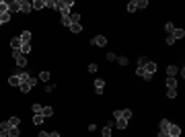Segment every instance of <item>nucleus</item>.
<instances>
[{"label": "nucleus", "mask_w": 185, "mask_h": 137, "mask_svg": "<svg viewBox=\"0 0 185 137\" xmlns=\"http://www.w3.org/2000/svg\"><path fill=\"white\" fill-rule=\"evenodd\" d=\"M8 13V2H4V0H0V14Z\"/></svg>", "instance_id": "obj_25"}, {"label": "nucleus", "mask_w": 185, "mask_h": 137, "mask_svg": "<svg viewBox=\"0 0 185 137\" xmlns=\"http://www.w3.org/2000/svg\"><path fill=\"white\" fill-rule=\"evenodd\" d=\"M91 43H93V45H99V47H103V45H107V39H105L103 35H97V37H95Z\"/></svg>", "instance_id": "obj_8"}, {"label": "nucleus", "mask_w": 185, "mask_h": 137, "mask_svg": "<svg viewBox=\"0 0 185 137\" xmlns=\"http://www.w3.org/2000/svg\"><path fill=\"white\" fill-rule=\"evenodd\" d=\"M167 88H177V80H175V78H167Z\"/></svg>", "instance_id": "obj_22"}, {"label": "nucleus", "mask_w": 185, "mask_h": 137, "mask_svg": "<svg viewBox=\"0 0 185 137\" xmlns=\"http://www.w3.org/2000/svg\"><path fill=\"white\" fill-rule=\"evenodd\" d=\"M158 137H169V135H167V133H160V131H158Z\"/></svg>", "instance_id": "obj_46"}, {"label": "nucleus", "mask_w": 185, "mask_h": 137, "mask_svg": "<svg viewBox=\"0 0 185 137\" xmlns=\"http://www.w3.org/2000/svg\"><path fill=\"white\" fill-rule=\"evenodd\" d=\"M41 115L45 117V119H49V117H54V109H52V106H43V110H41Z\"/></svg>", "instance_id": "obj_16"}, {"label": "nucleus", "mask_w": 185, "mask_h": 137, "mask_svg": "<svg viewBox=\"0 0 185 137\" xmlns=\"http://www.w3.org/2000/svg\"><path fill=\"white\" fill-rule=\"evenodd\" d=\"M21 45H23L21 37H14V39H10V47H13L14 51H21Z\"/></svg>", "instance_id": "obj_9"}, {"label": "nucleus", "mask_w": 185, "mask_h": 137, "mask_svg": "<svg viewBox=\"0 0 185 137\" xmlns=\"http://www.w3.org/2000/svg\"><path fill=\"white\" fill-rule=\"evenodd\" d=\"M19 117H10V119H8V125H10V127H19Z\"/></svg>", "instance_id": "obj_24"}, {"label": "nucleus", "mask_w": 185, "mask_h": 137, "mask_svg": "<svg viewBox=\"0 0 185 137\" xmlns=\"http://www.w3.org/2000/svg\"><path fill=\"white\" fill-rule=\"evenodd\" d=\"M10 21V13H4V14H0V25H4V23Z\"/></svg>", "instance_id": "obj_26"}, {"label": "nucleus", "mask_w": 185, "mask_h": 137, "mask_svg": "<svg viewBox=\"0 0 185 137\" xmlns=\"http://www.w3.org/2000/svg\"><path fill=\"white\" fill-rule=\"evenodd\" d=\"M33 86H35V78H31L29 82H23V84H21V86H19V90L23 92V94H27V92H29L31 88H33Z\"/></svg>", "instance_id": "obj_2"}, {"label": "nucleus", "mask_w": 185, "mask_h": 137, "mask_svg": "<svg viewBox=\"0 0 185 137\" xmlns=\"http://www.w3.org/2000/svg\"><path fill=\"white\" fill-rule=\"evenodd\" d=\"M138 6H136V0H132L130 4H128V13H136Z\"/></svg>", "instance_id": "obj_29"}, {"label": "nucleus", "mask_w": 185, "mask_h": 137, "mask_svg": "<svg viewBox=\"0 0 185 137\" xmlns=\"http://www.w3.org/2000/svg\"><path fill=\"white\" fill-rule=\"evenodd\" d=\"M45 6H49V8H58V0H45Z\"/></svg>", "instance_id": "obj_33"}, {"label": "nucleus", "mask_w": 185, "mask_h": 137, "mask_svg": "<svg viewBox=\"0 0 185 137\" xmlns=\"http://www.w3.org/2000/svg\"><path fill=\"white\" fill-rule=\"evenodd\" d=\"M31 37H33L31 31H23V33H21V41L23 43H31Z\"/></svg>", "instance_id": "obj_12"}, {"label": "nucleus", "mask_w": 185, "mask_h": 137, "mask_svg": "<svg viewBox=\"0 0 185 137\" xmlns=\"http://www.w3.org/2000/svg\"><path fill=\"white\" fill-rule=\"evenodd\" d=\"M173 29H175V25H173V23H164V31H167L169 35L173 33Z\"/></svg>", "instance_id": "obj_34"}, {"label": "nucleus", "mask_w": 185, "mask_h": 137, "mask_svg": "<svg viewBox=\"0 0 185 137\" xmlns=\"http://www.w3.org/2000/svg\"><path fill=\"white\" fill-rule=\"evenodd\" d=\"M103 90H105V80L103 78H97L95 80V92L97 94H103Z\"/></svg>", "instance_id": "obj_4"}, {"label": "nucleus", "mask_w": 185, "mask_h": 137, "mask_svg": "<svg viewBox=\"0 0 185 137\" xmlns=\"http://www.w3.org/2000/svg\"><path fill=\"white\" fill-rule=\"evenodd\" d=\"M177 66H169V68H167V76H169V78H175V76H177Z\"/></svg>", "instance_id": "obj_17"}, {"label": "nucleus", "mask_w": 185, "mask_h": 137, "mask_svg": "<svg viewBox=\"0 0 185 137\" xmlns=\"http://www.w3.org/2000/svg\"><path fill=\"white\" fill-rule=\"evenodd\" d=\"M43 121H45V117H43V115H35V117H33V123H35V125H41Z\"/></svg>", "instance_id": "obj_28"}, {"label": "nucleus", "mask_w": 185, "mask_h": 137, "mask_svg": "<svg viewBox=\"0 0 185 137\" xmlns=\"http://www.w3.org/2000/svg\"><path fill=\"white\" fill-rule=\"evenodd\" d=\"M121 119H125V121H130V119H132V110H130V109L121 110Z\"/></svg>", "instance_id": "obj_27"}, {"label": "nucleus", "mask_w": 185, "mask_h": 137, "mask_svg": "<svg viewBox=\"0 0 185 137\" xmlns=\"http://www.w3.org/2000/svg\"><path fill=\"white\" fill-rule=\"evenodd\" d=\"M39 80H41V82H48V80H49V72H41Z\"/></svg>", "instance_id": "obj_35"}, {"label": "nucleus", "mask_w": 185, "mask_h": 137, "mask_svg": "<svg viewBox=\"0 0 185 137\" xmlns=\"http://www.w3.org/2000/svg\"><path fill=\"white\" fill-rule=\"evenodd\" d=\"M169 125H171V121L163 119V121L158 123V129H160V133H167V135H169Z\"/></svg>", "instance_id": "obj_7"}, {"label": "nucleus", "mask_w": 185, "mask_h": 137, "mask_svg": "<svg viewBox=\"0 0 185 137\" xmlns=\"http://www.w3.org/2000/svg\"><path fill=\"white\" fill-rule=\"evenodd\" d=\"M6 135H8V137H21V131H19V127H10Z\"/></svg>", "instance_id": "obj_18"}, {"label": "nucleus", "mask_w": 185, "mask_h": 137, "mask_svg": "<svg viewBox=\"0 0 185 137\" xmlns=\"http://www.w3.org/2000/svg\"><path fill=\"white\" fill-rule=\"evenodd\" d=\"M117 63H119V66H128V57H123V55H117Z\"/></svg>", "instance_id": "obj_32"}, {"label": "nucleus", "mask_w": 185, "mask_h": 137, "mask_svg": "<svg viewBox=\"0 0 185 137\" xmlns=\"http://www.w3.org/2000/svg\"><path fill=\"white\" fill-rule=\"evenodd\" d=\"M113 121H115L117 129H125V127H128V121H125V119H113Z\"/></svg>", "instance_id": "obj_15"}, {"label": "nucleus", "mask_w": 185, "mask_h": 137, "mask_svg": "<svg viewBox=\"0 0 185 137\" xmlns=\"http://www.w3.org/2000/svg\"><path fill=\"white\" fill-rule=\"evenodd\" d=\"M62 25H64V27H70V25H72V23H70V16H62Z\"/></svg>", "instance_id": "obj_38"}, {"label": "nucleus", "mask_w": 185, "mask_h": 137, "mask_svg": "<svg viewBox=\"0 0 185 137\" xmlns=\"http://www.w3.org/2000/svg\"><path fill=\"white\" fill-rule=\"evenodd\" d=\"M8 84H10V86H17V88H19V86H21V80H19V76H17V74H13L10 78H8Z\"/></svg>", "instance_id": "obj_13"}, {"label": "nucleus", "mask_w": 185, "mask_h": 137, "mask_svg": "<svg viewBox=\"0 0 185 137\" xmlns=\"http://www.w3.org/2000/svg\"><path fill=\"white\" fill-rule=\"evenodd\" d=\"M41 110H43L41 104H33V115H41Z\"/></svg>", "instance_id": "obj_36"}, {"label": "nucleus", "mask_w": 185, "mask_h": 137, "mask_svg": "<svg viewBox=\"0 0 185 137\" xmlns=\"http://www.w3.org/2000/svg\"><path fill=\"white\" fill-rule=\"evenodd\" d=\"M19 8H21V13H25V14H29L31 10H33L31 2H27V0H19Z\"/></svg>", "instance_id": "obj_3"}, {"label": "nucleus", "mask_w": 185, "mask_h": 137, "mask_svg": "<svg viewBox=\"0 0 185 137\" xmlns=\"http://www.w3.org/2000/svg\"><path fill=\"white\" fill-rule=\"evenodd\" d=\"M107 59H109V62H115L117 55H115V53H107Z\"/></svg>", "instance_id": "obj_40"}, {"label": "nucleus", "mask_w": 185, "mask_h": 137, "mask_svg": "<svg viewBox=\"0 0 185 137\" xmlns=\"http://www.w3.org/2000/svg\"><path fill=\"white\" fill-rule=\"evenodd\" d=\"M31 6H33V10H41V8H45V0H35Z\"/></svg>", "instance_id": "obj_14"}, {"label": "nucleus", "mask_w": 185, "mask_h": 137, "mask_svg": "<svg viewBox=\"0 0 185 137\" xmlns=\"http://www.w3.org/2000/svg\"><path fill=\"white\" fill-rule=\"evenodd\" d=\"M136 6L138 8H148V0H136Z\"/></svg>", "instance_id": "obj_30"}, {"label": "nucleus", "mask_w": 185, "mask_h": 137, "mask_svg": "<svg viewBox=\"0 0 185 137\" xmlns=\"http://www.w3.org/2000/svg\"><path fill=\"white\" fill-rule=\"evenodd\" d=\"M171 37L175 39V41H177V39H183V37H185V31H183V29H173Z\"/></svg>", "instance_id": "obj_10"}, {"label": "nucleus", "mask_w": 185, "mask_h": 137, "mask_svg": "<svg viewBox=\"0 0 185 137\" xmlns=\"http://www.w3.org/2000/svg\"><path fill=\"white\" fill-rule=\"evenodd\" d=\"M101 135L103 137H111V127H107V125H105V127H103V131H101Z\"/></svg>", "instance_id": "obj_31"}, {"label": "nucleus", "mask_w": 185, "mask_h": 137, "mask_svg": "<svg viewBox=\"0 0 185 137\" xmlns=\"http://www.w3.org/2000/svg\"><path fill=\"white\" fill-rule=\"evenodd\" d=\"M181 135V127L179 125H169V137H179Z\"/></svg>", "instance_id": "obj_5"}, {"label": "nucleus", "mask_w": 185, "mask_h": 137, "mask_svg": "<svg viewBox=\"0 0 185 137\" xmlns=\"http://www.w3.org/2000/svg\"><path fill=\"white\" fill-rule=\"evenodd\" d=\"M89 72H97V63H89Z\"/></svg>", "instance_id": "obj_43"}, {"label": "nucleus", "mask_w": 185, "mask_h": 137, "mask_svg": "<svg viewBox=\"0 0 185 137\" xmlns=\"http://www.w3.org/2000/svg\"><path fill=\"white\" fill-rule=\"evenodd\" d=\"M17 76H19L21 84H23V82H29V80H31V76H29L27 72H19V74H17Z\"/></svg>", "instance_id": "obj_19"}, {"label": "nucleus", "mask_w": 185, "mask_h": 137, "mask_svg": "<svg viewBox=\"0 0 185 137\" xmlns=\"http://www.w3.org/2000/svg\"><path fill=\"white\" fill-rule=\"evenodd\" d=\"M49 137H60V133H58V131H52V133H49Z\"/></svg>", "instance_id": "obj_44"}, {"label": "nucleus", "mask_w": 185, "mask_h": 137, "mask_svg": "<svg viewBox=\"0 0 185 137\" xmlns=\"http://www.w3.org/2000/svg\"><path fill=\"white\" fill-rule=\"evenodd\" d=\"M113 119H121V110H113Z\"/></svg>", "instance_id": "obj_42"}, {"label": "nucleus", "mask_w": 185, "mask_h": 137, "mask_svg": "<svg viewBox=\"0 0 185 137\" xmlns=\"http://www.w3.org/2000/svg\"><path fill=\"white\" fill-rule=\"evenodd\" d=\"M21 53H23V55L31 53V43H23V45H21Z\"/></svg>", "instance_id": "obj_20"}, {"label": "nucleus", "mask_w": 185, "mask_h": 137, "mask_svg": "<svg viewBox=\"0 0 185 137\" xmlns=\"http://www.w3.org/2000/svg\"><path fill=\"white\" fill-rule=\"evenodd\" d=\"M39 137H49V133H48V131H41V133H39Z\"/></svg>", "instance_id": "obj_45"}, {"label": "nucleus", "mask_w": 185, "mask_h": 137, "mask_svg": "<svg viewBox=\"0 0 185 137\" xmlns=\"http://www.w3.org/2000/svg\"><path fill=\"white\" fill-rule=\"evenodd\" d=\"M21 8H19V0H14V2H8V13L13 14V13H19Z\"/></svg>", "instance_id": "obj_11"}, {"label": "nucleus", "mask_w": 185, "mask_h": 137, "mask_svg": "<svg viewBox=\"0 0 185 137\" xmlns=\"http://www.w3.org/2000/svg\"><path fill=\"white\" fill-rule=\"evenodd\" d=\"M164 41H167V45H173V43H175V39H173L171 35H169V37H167V39H164Z\"/></svg>", "instance_id": "obj_41"}, {"label": "nucleus", "mask_w": 185, "mask_h": 137, "mask_svg": "<svg viewBox=\"0 0 185 137\" xmlns=\"http://www.w3.org/2000/svg\"><path fill=\"white\" fill-rule=\"evenodd\" d=\"M167 96H169V98H171V100H173V98H175V96H177V90L169 88V90H167Z\"/></svg>", "instance_id": "obj_37"}, {"label": "nucleus", "mask_w": 185, "mask_h": 137, "mask_svg": "<svg viewBox=\"0 0 185 137\" xmlns=\"http://www.w3.org/2000/svg\"><path fill=\"white\" fill-rule=\"evenodd\" d=\"M80 19L82 16L78 13H70V23H80Z\"/></svg>", "instance_id": "obj_23"}, {"label": "nucleus", "mask_w": 185, "mask_h": 137, "mask_svg": "<svg viewBox=\"0 0 185 137\" xmlns=\"http://www.w3.org/2000/svg\"><path fill=\"white\" fill-rule=\"evenodd\" d=\"M70 31H72V33H80L82 25H80V23H72V25H70Z\"/></svg>", "instance_id": "obj_21"}, {"label": "nucleus", "mask_w": 185, "mask_h": 137, "mask_svg": "<svg viewBox=\"0 0 185 137\" xmlns=\"http://www.w3.org/2000/svg\"><path fill=\"white\" fill-rule=\"evenodd\" d=\"M144 72H146V74H150V76H154V72H156V63H154V62H146V63H144Z\"/></svg>", "instance_id": "obj_6"}, {"label": "nucleus", "mask_w": 185, "mask_h": 137, "mask_svg": "<svg viewBox=\"0 0 185 137\" xmlns=\"http://www.w3.org/2000/svg\"><path fill=\"white\" fill-rule=\"evenodd\" d=\"M136 74L138 76H144V74H146V72H144V66H138V68H136Z\"/></svg>", "instance_id": "obj_39"}, {"label": "nucleus", "mask_w": 185, "mask_h": 137, "mask_svg": "<svg viewBox=\"0 0 185 137\" xmlns=\"http://www.w3.org/2000/svg\"><path fill=\"white\" fill-rule=\"evenodd\" d=\"M13 55H14V59H17V66H19V68H25V66H27V57L21 53V51H14Z\"/></svg>", "instance_id": "obj_1"}]
</instances>
